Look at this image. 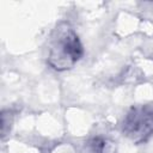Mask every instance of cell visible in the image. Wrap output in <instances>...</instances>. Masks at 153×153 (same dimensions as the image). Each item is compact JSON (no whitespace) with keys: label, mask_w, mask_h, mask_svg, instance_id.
I'll list each match as a JSON object with an SVG mask.
<instances>
[{"label":"cell","mask_w":153,"mask_h":153,"mask_svg":"<svg viewBox=\"0 0 153 153\" xmlns=\"http://www.w3.org/2000/svg\"><path fill=\"white\" fill-rule=\"evenodd\" d=\"M84 153H116V142L108 137L94 136L84 143Z\"/></svg>","instance_id":"cell-3"},{"label":"cell","mask_w":153,"mask_h":153,"mask_svg":"<svg viewBox=\"0 0 153 153\" xmlns=\"http://www.w3.org/2000/svg\"><path fill=\"white\" fill-rule=\"evenodd\" d=\"M12 123H13L12 112L10 110H2V112H1V135H2V139H5L6 135L10 133Z\"/></svg>","instance_id":"cell-4"},{"label":"cell","mask_w":153,"mask_h":153,"mask_svg":"<svg viewBox=\"0 0 153 153\" xmlns=\"http://www.w3.org/2000/svg\"><path fill=\"white\" fill-rule=\"evenodd\" d=\"M122 131L135 143L146 141L153 134V109L149 106L133 108L123 120Z\"/></svg>","instance_id":"cell-2"},{"label":"cell","mask_w":153,"mask_h":153,"mask_svg":"<svg viewBox=\"0 0 153 153\" xmlns=\"http://www.w3.org/2000/svg\"><path fill=\"white\" fill-rule=\"evenodd\" d=\"M84 48L73 27L62 22L50 33L48 39V65L55 71H67L82 57Z\"/></svg>","instance_id":"cell-1"}]
</instances>
